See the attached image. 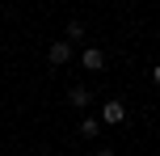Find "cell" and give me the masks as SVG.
<instances>
[{
  "label": "cell",
  "mask_w": 160,
  "mask_h": 156,
  "mask_svg": "<svg viewBox=\"0 0 160 156\" xmlns=\"http://www.w3.org/2000/svg\"><path fill=\"white\" fill-rule=\"evenodd\" d=\"M152 80H156V84H160V63H156V68H152Z\"/></svg>",
  "instance_id": "obj_8"
},
{
  "label": "cell",
  "mask_w": 160,
  "mask_h": 156,
  "mask_svg": "<svg viewBox=\"0 0 160 156\" xmlns=\"http://www.w3.org/2000/svg\"><path fill=\"white\" fill-rule=\"evenodd\" d=\"M97 131H101V123H97V118H84V123H80V135H84V139H93Z\"/></svg>",
  "instance_id": "obj_5"
},
{
  "label": "cell",
  "mask_w": 160,
  "mask_h": 156,
  "mask_svg": "<svg viewBox=\"0 0 160 156\" xmlns=\"http://www.w3.org/2000/svg\"><path fill=\"white\" fill-rule=\"evenodd\" d=\"M47 59L55 68H63V63H72V42L68 38H59V42H51V51H47Z\"/></svg>",
  "instance_id": "obj_1"
},
{
  "label": "cell",
  "mask_w": 160,
  "mask_h": 156,
  "mask_svg": "<svg viewBox=\"0 0 160 156\" xmlns=\"http://www.w3.org/2000/svg\"><path fill=\"white\" fill-rule=\"evenodd\" d=\"M122 118H127V106L122 101H101V123L105 127H118Z\"/></svg>",
  "instance_id": "obj_2"
},
{
  "label": "cell",
  "mask_w": 160,
  "mask_h": 156,
  "mask_svg": "<svg viewBox=\"0 0 160 156\" xmlns=\"http://www.w3.org/2000/svg\"><path fill=\"white\" fill-rule=\"evenodd\" d=\"M80 63H84L88 72H101V68H105V51L101 47H88L84 55H80Z\"/></svg>",
  "instance_id": "obj_3"
},
{
  "label": "cell",
  "mask_w": 160,
  "mask_h": 156,
  "mask_svg": "<svg viewBox=\"0 0 160 156\" xmlns=\"http://www.w3.org/2000/svg\"><path fill=\"white\" fill-rule=\"evenodd\" d=\"M97 156H118V152H114V148H101V152H97Z\"/></svg>",
  "instance_id": "obj_7"
},
{
  "label": "cell",
  "mask_w": 160,
  "mask_h": 156,
  "mask_svg": "<svg viewBox=\"0 0 160 156\" xmlns=\"http://www.w3.org/2000/svg\"><path fill=\"white\" fill-rule=\"evenodd\" d=\"M68 106H76V110H84V106H88V89H84V84L68 89Z\"/></svg>",
  "instance_id": "obj_4"
},
{
  "label": "cell",
  "mask_w": 160,
  "mask_h": 156,
  "mask_svg": "<svg viewBox=\"0 0 160 156\" xmlns=\"http://www.w3.org/2000/svg\"><path fill=\"white\" fill-rule=\"evenodd\" d=\"M80 34H84V25H80V21H68V42L80 38Z\"/></svg>",
  "instance_id": "obj_6"
}]
</instances>
